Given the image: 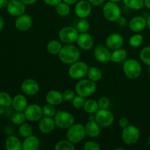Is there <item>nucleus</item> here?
Instances as JSON below:
<instances>
[{"instance_id":"5","label":"nucleus","mask_w":150,"mask_h":150,"mask_svg":"<svg viewBox=\"0 0 150 150\" xmlns=\"http://www.w3.org/2000/svg\"><path fill=\"white\" fill-rule=\"evenodd\" d=\"M54 118L57 127L63 130H67L75 123L74 116L69 111L59 110Z\"/></svg>"},{"instance_id":"7","label":"nucleus","mask_w":150,"mask_h":150,"mask_svg":"<svg viewBox=\"0 0 150 150\" xmlns=\"http://www.w3.org/2000/svg\"><path fill=\"white\" fill-rule=\"evenodd\" d=\"M103 13L104 18L111 22L117 21V19L122 16V11L120 6L117 4V2L110 1H107L103 4Z\"/></svg>"},{"instance_id":"1","label":"nucleus","mask_w":150,"mask_h":150,"mask_svg":"<svg viewBox=\"0 0 150 150\" xmlns=\"http://www.w3.org/2000/svg\"><path fill=\"white\" fill-rule=\"evenodd\" d=\"M81 56V51L77 46L72 44H67L62 48L58 57L60 61L65 64H72L79 61Z\"/></svg>"},{"instance_id":"10","label":"nucleus","mask_w":150,"mask_h":150,"mask_svg":"<svg viewBox=\"0 0 150 150\" xmlns=\"http://www.w3.org/2000/svg\"><path fill=\"white\" fill-rule=\"evenodd\" d=\"M95 121L100 125V127H107L111 126L114 122V117L112 112L108 109L99 108L95 114Z\"/></svg>"},{"instance_id":"15","label":"nucleus","mask_w":150,"mask_h":150,"mask_svg":"<svg viewBox=\"0 0 150 150\" xmlns=\"http://www.w3.org/2000/svg\"><path fill=\"white\" fill-rule=\"evenodd\" d=\"M6 9L10 16L18 17L25 13L26 4H23L21 0H10Z\"/></svg>"},{"instance_id":"39","label":"nucleus","mask_w":150,"mask_h":150,"mask_svg":"<svg viewBox=\"0 0 150 150\" xmlns=\"http://www.w3.org/2000/svg\"><path fill=\"white\" fill-rule=\"evenodd\" d=\"M42 113H43V116L45 117H54L57 114V111L55 108V105L47 103L46 105L42 107Z\"/></svg>"},{"instance_id":"8","label":"nucleus","mask_w":150,"mask_h":150,"mask_svg":"<svg viewBox=\"0 0 150 150\" xmlns=\"http://www.w3.org/2000/svg\"><path fill=\"white\" fill-rule=\"evenodd\" d=\"M89 66L82 61H77L70 64L68 70V75L74 80H80L87 75Z\"/></svg>"},{"instance_id":"53","label":"nucleus","mask_w":150,"mask_h":150,"mask_svg":"<svg viewBox=\"0 0 150 150\" xmlns=\"http://www.w3.org/2000/svg\"><path fill=\"white\" fill-rule=\"evenodd\" d=\"M146 21H147V26H148V28L150 29V15L149 16V17L147 18Z\"/></svg>"},{"instance_id":"13","label":"nucleus","mask_w":150,"mask_h":150,"mask_svg":"<svg viewBox=\"0 0 150 150\" xmlns=\"http://www.w3.org/2000/svg\"><path fill=\"white\" fill-rule=\"evenodd\" d=\"M110 50L106 45L99 44L94 49V57L101 63L108 62L111 61V52Z\"/></svg>"},{"instance_id":"21","label":"nucleus","mask_w":150,"mask_h":150,"mask_svg":"<svg viewBox=\"0 0 150 150\" xmlns=\"http://www.w3.org/2000/svg\"><path fill=\"white\" fill-rule=\"evenodd\" d=\"M45 100L48 103L57 106L63 102L64 99H63L62 93L60 91L53 89V90L49 91L46 94Z\"/></svg>"},{"instance_id":"43","label":"nucleus","mask_w":150,"mask_h":150,"mask_svg":"<svg viewBox=\"0 0 150 150\" xmlns=\"http://www.w3.org/2000/svg\"><path fill=\"white\" fill-rule=\"evenodd\" d=\"M76 91L71 90V89H67L62 93L63 99L65 101H72L73 98L76 97Z\"/></svg>"},{"instance_id":"9","label":"nucleus","mask_w":150,"mask_h":150,"mask_svg":"<svg viewBox=\"0 0 150 150\" xmlns=\"http://www.w3.org/2000/svg\"><path fill=\"white\" fill-rule=\"evenodd\" d=\"M79 32L77 29L73 26H65L60 29L59 38L60 40L65 44H72L76 42Z\"/></svg>"},{"instance_id":"29","label":"nucleus","mask_w":150,"mask_h":150,"mask_svg":"<svg viewBox=\"0 0 150 150\" xmlns=\"http://www.w3.org/2000/svg\"><path fill=\"white\" fill-rule=\"evenodd\" d=\"M55 11L58 16L61 17H66L70 13V5L64 1H61L59 4L55 6Z\"/></svg>"},{"instance_id":"42","label":"nucleus","mask_w":150,"mask_h":150,"mask_svg":"<svg viewBox=\"0 0 150 150\" xmlns=\"http://www.w3.org/2000/svg\"><path fill=\"white\" fill-rule=\"evenodd\" d=\"M98 105L100 108H103V109H108L110 107V100L107 97L103 96L100 98L98 101Z\"/></svg>"},{"instance_id":"50","label":"nucleus","mask_w":150,"mask_h":150,"mask_svg":"<svg viewBox=\"0 0 150 150\" xmlns=\"http://www.w3.org/2000/svg\"><path fill=\"white\" fill-rule=\"evenodd\" d=\"M62 1L68 4L69 5H73V4H76L79 1V0H62Z\"/></svg>"},{"instance_id":"27","label":"nucleus","mask_w":150,"mask_h":150,"mask_svg":"<svg viewBox=\"0 0 150 150\" xmlns=\"http://www.w3.org/2000/svg\"><path fill=\"white\" fill-rule=\"evenodd\" d=\"M83 108L85 112L87 113V114H95L99 110L100 108L98 101L95 100L89 99L85 101Z\"/></svg>"},{"instance_id":"46","label":"nucleus","mask_w":150,"mask_h":150,"mask_svg":"<svg viewBox=\"0 0 150 150\" xmlns=\"http://www.w3.org/2000/svg\"><path fill=\"white\" fill-rule=\"evenodd\" d=\"M43 1L45 2V4H47V5L55 7L56 5L59 4L61 1H62V0H43Z\"/></svg>"},{"instance_id":"51","label":"nucleus","mask_w":150,"mask_h":150,"mask_svg":"<svg viewBox=\"0 0 150 150\" xmlns=\"http://www.w3.org/2000/svg\"><path fill=\"white\" fill-rule=\"evenodd\" d=\"M4 18H3L2 16L0 15V32H1V31L3 29V28H4Z\"/></svg>"},{"instance_id":"18","label":"nucleus","mask_w":150,"mask_h":150,"mask_svg":"<svg viewBox=\"0 0 150 150\" xmlns=\"http://www.w3.org/2000/svg\"><path fill=\"white\" fill-rule=\"evenodd\" d=\"M76 42L78 46L81 49L88 51L93 47L94 40L92 35L87 32H84V33H79Z\"/></svg>"},{"instance_id":"28","label":"nucleus","mask_w":150,"mask_h":150,"mask_svg":"<svg viewBox=\"0 0 150 150\" xmlns=\"http://www.w3.org/2000/svg\"><path fill=\"white\" fill-rule=\"evenodd\" d=\"M62 48V43L57 40H52L48 42L46 45V49L48 52L52 55H58Z\"/></svg>"},{"instance_id":"36","label":"nucleus","mask_w":150,"mask_h":150,"mask_svg":"<svg viewBox=\"0 0 150 150\" xmlns=\"http://www.w3.org/2000/svg\"><path fill=\"white\" fill-rule=\"evenodd\" d=\"M144 42V37L140 34H134L129 39V45L133 48H138Z\"/></svg>"},{"instance_id":"12","label":"nucleus","mask_w":150,"mask_h":150,"mask_svg":"<svg viewBox=\"0 0 150 150\" xmlns=\"http://www.w3.org/2000/svg\"><path fill=\"white\" fill-rule=\"evenodd\" d=\"M92 5L87 0H81L76 4L75 13L79 18H86L92 13Z\"/></svg>"},{"instance_id":"45","label":"nucleus","mask_w":150,"mask_h":150,"mask_svg":"<svg viewBox=\"0 0 150 150\" xmlns=\"http://www.w3.org/2000/svg\"><path fill=\"white\" fill-rule=\"evenodd\" d=\"M117 23V24L119 25V26H122V27H124V26H125L127 24V19L125 18L124 17V16H121L120 18H119L117 20V21H116Z\"/></svg>"},{"instance_id":"24","label":"nucleus","mask_w":150,"mask_h":150,"mask_svg":"<svg viewBox=\"0 0 150 150\" xmlns=\"http://www.w3.org/2000/svg\"><path fill=\"white\" fill-rule=\"evenodd\" d=\"M28 104L27 99L23 95H17L13 98L12 106L16 111H23Z\"/></svg>"},{"instance_id":"38","label":"nucleus","mask_w":150,"mask_h":150,"mask_svg":"<svg viewBox=\"0 0 150 150\" xmlns=\"http://www.w3.org/2000/svg\"><path fill=\"white\" fill-rule=\"evenodd\" d=\"M141 60L146 65L150 66V46L144 47L139 54Z\"/></svg>"},{"instance_id":"37","label":"nucleus","mask_w":150,"mask_h":150,"mask_svg":"<svg viewBox=\"0 0 150 150\" xmlns=\"http://www.w3.org/2000/svg\"><path fill=\"white\" fill-rule=\"evenodd\" d=\"M89 28H90V24L86 18H80L76 24V29L79 33L88 32Z\"/></svg>"},{"instance_id":"33","label":"nucleus","mask_w":150,"mask_h":150,"mask_svg":"<svg viewBox=\"0 0 150 150\" xmlns=\"http://www.w3.org/2000/svg\"><path fill=\"white\" fill-rule=\"evenodd\" d=\"M75 144L69 140H61L57 142L54 146L55 150H74Z\"/></svg>"},{"instance_id":"40","label":"nucleus","mask_w":150,"mask_h":150,"mask_svg":"<svg viewBox=\"0 0 150 150\" xmlns=\"http://www.w3.org/2000/svg\"><path fill=\"white\" fill-rule=\"evenodd\" d=\"M85 100L84 98L81 95H76L73 100H72V104H73V106L76 109H81L83 107L85 103Z\"/></svg>"},{"instance_id":"19","label":"nucleus","mask_w":150,"mask_h":150,"mask_svg":"<svg viewBox=\"0 0 150 150\" xmlns=\"http://www.w3.org/2000/svg\"><path fill=\"white\" fill-rule=\"evenodd\" d=\"M124 43V38L118 33H112L107 37L105 45L111 50H116L122 48Z\"/></svg>"},{"instance_id":"48","label":"nucleus","mask_w":150,"mask_h":150,"mask_svg":"<svg viewBox=\"0 0 150 150\" xmlns=\"http://www.w3.org/2000/svg\"><path fill=\"white\" fill-rule=\"evenodd\" d=\"M8 0H0V10L7 8V5H8Z\"/></svg>"},{"instance_id":"6","label":"nucleus","mask_w":150,"mask_h":150,"mask_svg":"<svg viewBox=\"0 0 150 150\" xmlns=\"http://www.w3.org/2000/svg\"><path fill=\"white\" fill-rule=\"evenodd\" d=\"M140 130L136 126L129 125L122 129V139L123 142L127 145H133L139 142L140 139Z\"/></svg>"},{"instance_id":"22","label":"nucleus","mask_w":150,"mask_h":150,"mask_svg":"<svg viewBox=\"0 0 150 150\" xmlns=\"http://www.w3.org/2000/svg\"><path fill=\"white\" fill-rule=\"evenodd\" d=\"M84 127L86 136L89 138H96L100 133V126L95 120H88Z\"/></svg>"},{"instance_id":"32","label":"nucleus","mask_w":150,"mask_h":150,"mask_svg":"<svg viewBox=\"0 0 150 150\" xmlns=\"http://www.w3.org/2000/svg\"><path fill=\"white\" fill-rule=\"evenodd\" d=\"M18 133L21 137L25 139L28 136H32V133H33V127L29 123L24 122L19 125Z\"/></svg>"},{"instance_id":"23","label":"nucleus","mask_w":150,"mask_h":150,"mask_svg":"<svg viewBox=\"0 0 150 150\" xmlns=\"http://www.w3.org/2000/svg\"><path fill=\"white\" fill-rule=\"evenodd\" d=\"M39 147V139L33 135L25 138L22 142V150H38Z\"/></svg>"},{"instance_id":"11","label":"nucleus","mask_w":150,"mask_h":150,"mask_svg":"<svg viewBox=\"0 0 150 150\" xmlns=\"http://www.w3.org/2000/svg\"><path fill=\"white\" fill-rule=\"evenodd\" d=\"M26 120L30 122H39L43 117L42 108L38 104H29L23 111Z\"/></svg>"},{"instance_id":"44","label":"nucleus","mask_w":150,"mask_h":150,"mask_svg":"<svg viewBox=\"0 0 150 150\" xmlns=\"http://www.w3.org/2000/svg\"><path fill=\"white\" fill-rule=\"evenodd\" d=\"M129 125H130V121H129L128 119L127 118V117H121V118L119 120V125H120V127H121L122 129L125 128V127H126L127 126H128Z\"/></svg>"},{"instance_id":"17","label":"nucleus","mask_w":150,"mask_h":150,"mask_svg":"<svg viewBox=\"0 0 150 150\" xmlns=\"http://www.w3.org/2000/svg\"><path fill=\"white\" fill-rule=\"evenodd\" d=\"M57 127L54 117H43L40 119L38 123L39 130L43 134H48L51 133Z\"/></svg>"},{"instance_id":"47","label":"nucleus","mask_w":150,"mask_h":150,"mask_svg":"<svg viewBox=\"0 0 150 150\" xmlns=\"http://www.w3.org/2000/svg\"><path fill=\"white\" fill-rule=\"evenodd\" d=\"M88 1L90 2V4H92V6L98 7V6H100L101 5V4H104L105 0H88Z\"/></svg>"},{"instance_id":"4","label":"nucleus","mask_w":150,"mask_h":150,"mask_svg":"<svg viewBox=\"0 0 150 150\" xmlns=\"http://www.w3.org/2000/svg\"><path fill=\"white\" fill-rule=\"evenodd\" d=\"M86 136L85 127L80 123H74L73 125L70 126L67 129V134H66L67 140L74 144L82 142Z\"/></svg>"},{"instance_id":"49","label":"nucleus","mask_w":150,"mask_h":150,"mask_svg":"<svg viewBox=\"0 0 150 150\" xmlns=\"http://www.w3.org/2000/svg\"><path fill=\"white\" fill-rule=\"evenodd\" d=\"M21 1L26 5H32V4L36 3L38 0H21Z\"/></svg>"},{"instance_id":"25","label":"nucleus","mask_w":150,"mask_h":150,"mask_svg":"<svg viewBox=\"0 0 150 150\" xmlns=\"http://www.w3.org/2000/svg\"><path fill=\"white\" fill-rule=\"evenodd\" d=\"M7 150H22V142L16 136H10L5 141Z\"/></svg>"},{"instance_id":"41","label":"nucleus","mask_w":150,"mask_h":150,"mask_svg":"<svg viewBox=\"0 0 150 150\" xmlns=\"http://www.w3.org/2000/svg\"><path fill=\"white\" fill-rule=\"evenodd\" d=\"M100 149L99 144L94 141H88L83 145L84 150H100Z\"/></svg>"},{"instance_id":"30","label":"nucleus","mask_w":150,"mask_h":150,"mask_svg":"<svg viewBox=\"0 0 150 150\" xmlns=\"http://www.w3.org/2000/svg\"><path fill=\"white\" fill-rule=\"evenodd\" d=\"M87 76L90 80L98 82L102 79V71L97 67H90L88 70Z\"/></svg>"},{"instance_id":"35","label":"nucleus","mask_w":150,"mask_h":150,"mask_svg":"<svg viewBox=\"0 0 150 150\" xmlns=\"http://www.w3.org/2000/svg\"><path fill=\"white\" fill-rule=\"evenodd\" d=\"M13 98L6 92H0V106L7 108L12 105Z\"/></svg>"},{"instance_id":"54","label":"nucleus","mask_w":150,"mask_h":150,"mask_svg":"<svg viewBox=\"0 0 150 150\" xmlns=\"http://www.w3.org/2000/svg\"><path fill=\"white\" fill-rule=\"evenodd\" d=\"M4 107L0 106V115H1V114H4Z\"/></svg>"},{"instance_id":"31","label":"nucleus","mask_w":150,"mask_h":150,"mask_svg":"<svg viewBox=\"0 0 150 150\" xmlns=\"http://www.w3.org/2000/svg\"><path fill=\"white\" fill-rule=\"evenodd\" d=\"M125 5L129 9L139 10L144 6V0H123Z\"/></svg>"},{"instance_id":"34","label":"nucleus","mask_w":150,"mask_h":150,"mask_svg":"<svg viewBox=\"0 0 150 150\" xmlns=\"http://www.w3.org/2000/svg\"><path fill=\"white\" fill-rule=\"evenodd\" d=\"M11 120L13 124L16 125H21L23 123L26 122V117L23 111H16L12 115Z\"/></svg>"},{"instance_id":"55","label":"nucleus","mask_w":150,"mask_h":150,"mask_svg":"<svg viewBox=\"0 0 150 150\" xmlns=\"http://www.w3.org/2000/svg\"><path fill=\"white\" fill-rule=\"evenodd\" d=\"M108 1H113V2H120V1H121L122 0H108Z\"/></svg>"},{"instance_id":"14","label":"nucleus","mask_w":150,"mask_h":150,"mask_svg":"<svg viewBox=\"0 0 150 150\" xmlns=\"http://www.w3.org/2000/svg\"><path fill=\"white\" fill-rule=\"evenodd\" d=\"M22 92L29 96L37 95L40 91V85L36 80L33 79H25L21 85Z\"/></svg>"},{"instance_id":"2","label":"nucleus","mask_w":150,"mask_h":150,"mask_svg":"<svg viewBox=\"0 0 150 150\" xmlns=\"http://www.w3.org/2000/svg\"><path fill=\"white\" fill-rule=\"evenodd\" d=\"M96 82L89 79H81L76 83L75 91L76 94L83 98L91 96L96 92Z\"/></svg>"},{"instance_id":"3","label":"nucleus","mask_w":150,"mask_h":150,"mask_svg":"<svg viewBox=\"0 0 150 150\" xmlns=\"http://www.w3.org/2000/svg\"><path fill=\"white\" fill-rule=\"evenodd\" d=\"M122 69L126 77L130 79H137L141 76L142 72V65L139 62L133 59L125 60Z\"/></svg>"},{"instance_id":"26","label":"nucleus","mask_w":150,"mask_h":150,"mask_svg":"<svg viewBox=\"0 0 150 150\" xmlns=\"http://www.w3.org/2000/svg\"><path fill=\"white\" fill-rule=\"evenodd\" d=\"M127 56V53L126 50L122 48H118V49L114 50V51L111 52V61L114 63L122 62L125 60Z\"/></svg>"},{"instance_id":"16","label":"nucleus","mask_w":150,"mask_h":150,"mask_svg":"<svg viewBox=\"0 0 150 150\" xmlns=\"http://www.w3.org/2000/svg\"><path fill=\"white\" fill-rule=\"evenodd\" d=\"M32 23H33V19L29 16V14L23 13V15L16 17L15 21V26L16 29L19 31L25 32L27 31L32 27Z\"/></svg>"},{"instance_id":"52","label":"nucleus","mask_w":150,"mask_h":150,"mask_svg":"<svg viewBox=\"0 0 150 150\" xmlns=\"http://www.w3.org/2000/svg\"><path fill=\"white\" fill-rule=\"evenodd\" d=\"M144 6L150 10V0H144Z\"/></svg>"},{"instance_id":"20","label":"nucleus","mask_w":150,"mask_h":150,"mask_svg":"<svg viewBox=\"0 0 150 150\" xmlns=\"http://www.w3.org/2000/svg\"><path fill=\"white\" fill-rule=\"evenodd\" d=\"M147 26V21L143 16H135L129 22V27L134 32H140Z\"/></svg>"},{"instance_id":"56","label":"nucleus","mask_w":150,"mask_h":150,"mask_svg":"<svg viewBox=\"0 0 150 150\" xmlns=\"http://www.w3.org/2000/svg\"><path fill=\"white\" fill-rule=\"evenodd\" d=\"M148 144H149V145L150 146V136H149V139H148Z\"/></svg>"}]
</instances>
